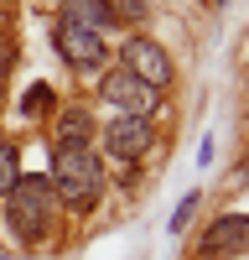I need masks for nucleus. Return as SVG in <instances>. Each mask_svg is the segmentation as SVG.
<instances>
[{
  "label": "nucleus",
  "instance_id": "nucleus-3",
  "mask_svg": "<svg viewBox=\"0 0 249 260\" xmlns=\"http://www.w3.org/2000/svg\"><path fill=\"white\" fill-rule=\"evenodd\" d=\"M119 57H124V68H130L145 89H156V94L177 78V68H172V57H166V47H161V42H151V37H130Z\"/></svg>",
  "mask_w": 249,
  "mask_h": 260
},
{
  "label": "nucleus",
  "instance_id": "nucleus-4",
  "mask_svg": "<svg viewBox=\"0 0 249 260\" xmlns=\"http://www.w3.org/2000/svg\"><path fill=\"white\" fill-rule=\"evenodd\" d=\"M52 42H57V52L68 57L73 68H78V73H94V68H104V57H109V47H104V31L73 26V21H57Z\"/></svg>",
  "mask_w": 249,
  "mask_h": 260
},
{
  "label": "nucleus",
  "instance_id": "nucleus-9",
  "mask_svg": "<svg viewBox=\"0 0 249 260\" xmlns=\"http://www.w3.org/2000/svg\"><path fill=\"white\" fill-rule=\"evenodd\" d=\"M62 21H73V26H89V31H104L114 21V11L104 6V0H62Z\"/></svg>",
  "mask_w": 249,
  "mask_h": 260
},
{
  "label": "nucleus",
  "instance_id": "nucleus-6",
  "mask_svg": "<svg viewBox=\"0 0 249 260\" xmlns=\"http://www.w3.org/2000/svg\"><path fill=\"white\" fill-rule=\"evenodd\" d=\"M104 146H109V156H119V161H140L145 151L156 146V125L145 115H119V120L104 125Z\"/></svg>",
  "mask_w": 249,
  "mask_h": 260
},
{
  "label": "nucleus",
  "instance_id": "nucleus-7",
  "mask_svg": "<svg viewBox=\"0 0 249 260\" xmlns=\"http://www.w3.org/2000/svg\"><path fill=\"white\" fill-rule=\"evenodd\" d=\"M244 250H249V213H223V219L202 234L197 260H228V255H244Z\"/></svg>",
  "mask_w": 249,
  "mask_h": 260
},
{
  "label": "nucleus",
  "instance_id": "nucleus-10",
  "mask_svg": "<svg viewBox=\"0 0 249 260\" xmlns=\"http://www.w3.org/2000/svg\"><path fill=\"white\" fill-rule=\"evenodd\" d=\"M21 182V151L11 146V141H0V198Z\"/></svg>",
  "mask_w": 249,
  "mask_h": 260
},
{
  "label": "nucleus",
  "instance_id": "nucleus-1",
  "mask_svg": "<svg viewBox=\"0 0 249 260\" xmlns=\"http://www.w3.org/2000/svg\"><path fill=\"white\" fill-rule=\"evenodd\" d=\"M47 182L57 192V203H68L73 213H89L104 198V167H99L94 151H52Z\"/></svg>",
  "mask_w": 249,
  "mask_h": 260
},
{
  "label": "nucleus",
  "instance_id": "nucleus-12",
  "mask_svg": "<svg viewBox=\"0 0 249 260\" xmlns=\"http://www.w3.org/2000/svg\"><path fill=\"white\" fill-rule=\"evenodd\" d=\"M197 198H202V192H187V198L177 203V213H172V229H177V234H182L187 224H192V213H197Z\"/></svg>",
  "mask_w": 249,
  "mask_h": 260
},
{
  "label": "nucleus",
  "instance_id": "nucleus-2",
  "mask_svg": "<svg viewBox=\"0 0 249 260\" xmlns=\"http://www.w3.org/2000/svg\"><path fill=\"white\" fill-rule=\"evenodd\" d=\"M52 213H57V192H52L47 177H21L6 192V224H11V234H16L21 245L42 240L47 224H52Z\"/></svg>",
  "mask_w": 249,
  "mask_h": 260
},
{
  "label": "nucleus",
  "instance_id": "nucleus-11",
  "mask_svg": "<svg viewBox=\"0 0 249 260\" xmlns=\"http://www.w3.org/2000/svg\"><path fill=\"white\" fill-rule=\"evenodd\" d=\"M47 104H52V89H47V83H31V89H26V104H21V110H26V115H42Z\"/></svg>",
  "mask_w": 249,
  "mask_h": 260
},
{
  "label": "nucleus",
  "instance_id": "nucleus-5",
  "mask_svg": "<svg viewBox=\"0 0 249 260\" xmlns=\"http://www.w3.org/2000/svg\"><path fill=\"white\" fill-rule=\"evenodd\" d=\"M99 99L114 104L119 115H151L156 110V89H145V83L130 73V68H109L99 83Z\"/></svg>",
  "mask_w": 249,
  "mask_h": 260
},
{
  "label": "nucleus",
  "instance_id": "nucleus-13",
  "mask_svg": "<svg viewBox=\"0 0 249 260\" xmlns=\"http://www.w3.org/2000/svg\"><path fill=\"white\" fill-rule=\"evenodd\" d=\"M234 187H249V156H244V161L234 167Z\"/></svg>",
  "mask_w": 249,
  "mask_h": 260
},
{
  "label": "nucleus",
  "instance_id": "nucleus-14",
  "mask_svg": "<svg viewBox=\"0 0 249 260\" xmlns=\"http://www.w3.org/2000/svg\"><path fill=\"white\" fill-rule=\"evenodd\" d=\"M0 260H11V255H0Z\"/></svg>",
  "mask_w": 249,
  "mask_h": 260
},
{
  "label": "nucleus",
  "instance_id": "nucleus-8",
  "mask_svg": "<svg viewBox=\"0 0 249 260\" xmlns=\"http://www.w3.org/2000/svg\"><path fill=\"white\" fill-rule=\"evenodd\" d=\"M52 136H57V151H89V146L99 141V125H94L89 110H62Z\"/></svg>",
  "mask_w": 249,
  "mask_h": 260
}]
</instances>
